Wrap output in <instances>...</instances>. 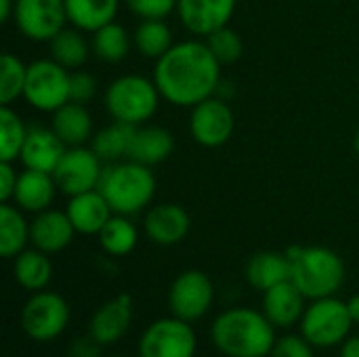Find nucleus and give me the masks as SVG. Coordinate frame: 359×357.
Wrapping results in <instances>:
<instances>
[{"label":"nucleus","instance_id":"1","mask_svg":"<svg viewBox=\"0 0 359 357\" xmlns=\"http://www.w3.org/2000/svg\"><path fill=\"white\" fill-rule=\"evenodd\" d=\"M154 82L170 105L194 107L219 90L221 63L206 42L183 40L156 61Z\"/></svg>","mask_w":359,"mask_h":357},{"label":"nucleus","instance_id":"2","mask_svg":"<svg viewBox=\"0 0 359 357\" xmlns=\"http://www.w3.org/2000/svg\"><path fill=\"white\" fill-rule=\"evenodd\" d=\"M212 341L229 357H265L276 345L273 324L252 309H229L212 324Z\"/></svg>","mask_w":359,"mask_h":357},{"label":"nucleus","instance_id":"3","mask_svg":"<svg viewBox=\"0 0 359 357\" xmlns=\"http://www.w3.org/2000/svg\"><path fill=\"white\" fill-rule=\"evenodd\" d=\"M97 189L103 194L114 215L133 217L151 204L156 196V177L149 166L126 158L124 162L120 160L103 168Z\"/></svg>","mask_w":359,"mask_h":357},{"label":"nucleus","instance_id":"4","mask_svg":"<svg viewBox=\"0 0 359 357\" xmlns=\"http://www.w3.org/2000/svg\"><path fill=\"white\" fill-rule=\"evenodd\" d=\"M290 280L305 295V299L332 297L345 280L343 259L324 246H290Z\"/></svg>","mask_w":359,"mask_h":357},{"label":"nucleus","instance_id":"5","mask_svg":"<svg viewBox=\"0 0 359 357\" xmlns=\"http://www.w3.org/2000/svg\"><path fill=\"white\" fill-rule=\"evenodd\" d=\"M160 99L156 82L139 74L120 76L105 90V107L111 120L130 126L145 124L158 112Z\"/></svg>","mask_w":359,"mask_h":357},{"label":"nucleus","instance_id":"6","mask_svg":"<svg viewBox=\"0 0 359 357\" xmlns=\"http://www.w3.org/2000/svg\"><path fill=\"white\" fill-rule=\"evenodd\" d=\"M69 69L53 59H38L27 65L23 99L38 112H57L69 101Z\"/></svg>","mask_w":359,"mask_h":357},{"label":"nucleus","instance_id":"7","mask_svg":"<svg viewBox=\"0 0 359 357\" xmlns=\"http://www.w3.org/2000/svg\"><path fill=\"white\" fill-rule=\"evenodd\" d=\"M351 314L347 303L324 297L303 314V337L313 347H332L341 343L351 330Z\"/></svg>","mask_w":359,"mask_h":357},{"label":"nucleus","instance_id":"8","mask_svg":"<svg viewBox=\"0 0 359 357\" xmlns=\"http://www.w3.org/2000/svg\"><path fill=\"white\" fill-rule=\"evenodd\" d=\"M15 25L34 42H50L67 21L65 0H15Z\"/></svg>","mask_w":359,"mask_h":357},{"label":"nucleus","instance_id":"9","mask_svg":"<svg viewBox=\"0 0 359 357\" xmlns=\"http://www.w3.org/2000/svg\"><path fill=\"white\" fill-rule=\"evenodd\" d=\"M101 162L103 160L93 151V147H84V145L67 147L53 173L59 191L72 198L97 189L103 175Z\"/></svg>","mask_w":359,"mask_h":357},{"label":"nucleus","instance_id":"10","mask_svg":"<svg viewBox=\"0 0 359 357\" xmlns=\"http://www.w3.org/2000/svg\"><path fill=\"white\" fill-rule=\"evenodd\" d=\"M69 320V307L57 292H36L21 311V326L34 341L57 339Z\"/></svg>","mask_w":359,"mask_h":357},{"label":"nucleus","instance_id":"11","mask_svg":"<svg viewBox=\"0 0 359 357\" xmlns=\"http://www.w3.org/2000/svg\"><path fill=\"white\" fill-rule=\"evenodd\" d=\"M236 128V116L227 101L221 97H208L202 103L191 107L189 133L194 141L202 147H221L225 145Z\"/></svg>","mask_w":359,"mask_h":357},{"label":"nucleus","instance_id":"12","mask_svg":"<svg viewBox=\"0 0 359 357\" xmlns=\"http://www.w3.org/2000/svg\"><path fill=\"white\" fill-rule=\"evenodd\" d=\"M196 335L181 318H166L151 324L139 343L141 357H194Z\"/></svg>","mask_w":359,"mask_h":357},{"label":"nucleus","instance_id":"13","mask_svg":"<svg viewBox=\"0 0 359 357\" xmlns=\"http://www.w3.org/2000/svg\"><path fill=\"white\" fill-rule=\"evenodd\" d=\"M215 288L206 274L189 269L183 271L170 286L168 303L175 314V318H181L185 322L202 318L210 305H212Z\"/></svg>","mask_w":359,"mask_h":357},{"label":"nucleus","instance_id":"14","mask_svg":"<svg viewBox=\"0 0 359 357\" xmlns=\"http://www.w3.org/2000/svg\"><path fill=\"white\" fill-rule=\"evenodd\" d=\"M236 0H179L177 15L181 25L194 36H210L229 25Z\"/></svg>","mask_w":359,"mask_h":357},{"label":"nucleus","instance_id":"15","mask_svg":"<svg viewBox=\"0 0 359 357\" xmlns=\"http://www.w3.org/2000/svg\"><path fill=\"white\" fill-rule=\"evenodd\" d=\"M189 227H191V221H189L187 210L179 204H168V202L156 204L154 208L147 210L143 219L145 236L160 246L179 244L189 234Z\"/></svg>","mask_w":359,"mask_h":357},{"label":"nucleus","instance_id":"16","mask_svg":"<svg viewBox=\"0 0 359 357\" xmlns=\"http://www.w3.org/2000/svg\"><path fill=\"white\" fill-rule=\"evenodd\" d=\"M65 149H67V145L57 137V133L53 128L29 126L19 160L25 168L53 175L57 164L61 162Z\"/></svg>","mask_w":359,"mask_h":357},{"label":"nucleus","instance_id":"17","mask_svg":"<svg viewBox=\"0 0 359 357\" xmlns=\"http://www.w3.org/2000/svg\"><path fill=\"white\" fill-rule=\"evenodd\" d=\"M74 234L76 229L67 213L63 210L46 208L42 213H36L34 221L29 223V242L34 244V248L46 255H55L67 248L74 240Z\"/></svg>","mask_w":359,"mask_h":357},{"label":"nucleus","instance_id":"18","mask_svg":"<svg viewBox=\"0 0 359 357\" xmlns=\"http://www.w3.org/2000/svg\"><path fill=\"white\" fill-rule=\"evenodd\" d=\"M74 229L78 234L86 236H99V231L105 227V223L111 219L114 210L103 198L99 189H90L78 196H72L65 208Z\"/></svg>","mask_w":359,"mask_h":357},{"label":"nucleus","instance_id":"19","mask_svg":"<svg viewBox=\"0 0 359 357\" xmlns=\"http://www.w3.org/2000/svg\"><path fill=\"white\" fill-rule=\"evenodd\" d=\"M133 318V299L128 295H120L114 301L105 303L90 320V337L101 343L109 345L122 339L130 326Z\"/></svg>","mask_w":359,"mask_h":357},{"label":"nucleus","instance_id":"20","mask_svg":"<svg viewBox=\"0 0 359 357\" xmlns=\"http://www.w3.org/2000/svg\"><path fill=\"white\" fill-rule=\"evenodd\" d=\"M57 189L59 187L50 173L25 168L23 173H19V181H17L13 200H15V206H19L21 210L42 213V210L50 208V202H53Z\"/></svg>","mask_w":359,"mask_h":357},{"label":"nucleus","instance_id":"21","mask_svg":"<svg viewBox=\"0 0 359 357\" xmlns=\"http://www.w3.org/2000/svg\"><path fill=\"white\" fill-rule=\"evenodd\" d=\"M175 149V139L170 130L162 126H137L130 149H128V160L145 164V166H156L164 162Z\"/></svg>","mask_w":359,"mask_h":357},{"label":"nucleus","instance_id":"22","mask_svg":"<svg viewBox=\"0 0 359 357\" xmlns=\"http://www.w3.org/2000/svg\"><path fill=\"white\" fill-rule=\"evenodd\" d=\"M303 299L305 295L297 288V284L286 280L265 292L263 314L273 326H292L303 318Z\"/></svg>","mask_w":359,"mask_h":357},{"label":"nucleus","instance_id":"23","mask_svg":"<svg viewBox=\"0 0 359 357\" xmlns=\"http://www.w3.org/2000/svg\"><path fill=\"white\" fill-rule=\"evenodd\" d=\"M50 128L67 147H78L93 137V118L82 103L67 101L57 112H53Z\"/></svg>","mask_w":359,"mask_h":357},{"label":"nucleus","instance_id":"24","mask_svg":"<svg viewBox=\"0 0 359 357\" xmlns=\"http://www.w3.org/2000/svg\"><path fill=\"white\" fill-rule=\"evenodd\" d=\"M290 259L284 252H257L248 265H246V280L250 282V286H255L257 290L267 292L269 288L290 280Z\"/></svg>","mask_w":359,"mask_h":357},{"label":"nucleus","instance_id":"25","mask_svg":"<svg viewBox=\"0 0 359 357\" xmlns=\"http://www.w3.org/2000/svg\"><path fill=\"white\" fill-rule=\"evenodd\" d=\"M120 2L122 0H65L67 21L74 27L93 34L116 19Z\"/></svg>","mask_w":359,"mask_h":357},{"label":"nucleus","instance_id":"26","mask_svg":"<svg viewBox=\"0 0 359 357\" xmlns=\"http://www.w3.org/2000/svg\"><path fill=\"white\" fill-rule=\"evenodd\" d=\"M86 32L78 27H63L48 44H50V59L63 65L65 69H78L86 63L88 55L93 53L90 42L84 36Z\"/></svg>","mask_w":359,"mask_h":357},{"label":"nucleus","instance_id":"27","mask_svg":"<svg viewBox=\"0 0 359 357\" xmlns=\"http://www.w3.org/2000/svg\"><path fill=\"white\" fill-rule=\"evenodd\" d=\"M29 242V223L21 215L19 206L2 202L0 206V255L15 259L25 250Z\"/></svg>","mask_w":359,"mask_h":357},{"label":"nucleus","instance_id":"28","mask_svg":"<svg viewBox=\"0 0 359 357\" xmlns=\"http://www.w3.org/2000/svg\"><path fill=\"white\" fill-rule=\"evenodd\" d=\"M15 280L32 292H40L48 286L53 278V265L46 257V252L38 248H25L21 255L15 257Z\"/></svg>","mask_w":359,"mask_h":357},{"label":"nucleus","instance_id":"29","mask_svg":"<svg viewBox=\"0 0 359 357\" xmlns=\"http://www.w3.org/2000/svg\"><path fill=\"white\" fill-rule=\"evenodd\" d=\"M133 44H135L133 36L126 32V27H122L116 21L99 27L97 32H93V38H90V48H93L95 57L105 63L124 61L128 57Z\"/></svg>","mask_w":359,"mask_h":357},{"label":"nucleus","instance_id":"30","mask_svg":"<svg viewBox=\"0 0 359 357\" xmlns=\"http://www.w3.org/2000/svg\"><path fill=\"white\" fill-rule=\"evenodd\" d=\"M135 128L137 126L114 120V124H109V126H105L93 135L90 147L103 162H107V164L120 162V160L128 158V149H130Z\"/></svg>","mask_w":359,"mask_h":357},{"label":"nucleus","instance_id":"31","mask_svg":"<svg viewBox=\"0 0 359 357\" xmlns=\"http://www.w3.org/2000/svg\"><path fill=\"white\" fill-rule=\"evenodd\" d=\"M133 42L135 48L147 57V59H160L164 53L170 50L172 42V29L168 27V23L164 19H143L135 34H133Z\"/></svg>","mask_w":359,"mask_h":357},{"label":"nucleus","instance_id":"32","mask_svg":"<svg viewBox=\"0 0 359 357\" xmlns=\"http://www.w3.org/2000/svg\"><path fill=\"white\" fill-rule=\"evenodd\" d=\"M137 240H139V231L126 215H111V219L99 231L101 248L111 257L128 255L137 246Z\"/></svg>","mask_w":359,"mask_h":357},{"label":"nucleus","instance_id":"33","mask_svg":"<svg viewBox=\"0 0 359 357\" xmlns=\"http://www.w3.org/2000/svg\"><path fill=\"white\" fill-rule=\"evenodd\" d=\"M27 128L21 120V116L11 107L2 105L0 109V160L2 162H15L21 156Z\"/></svg>","mask_w":359,"mask_h":357},{"label":"nucleus","instance_id":"34","mask_svg":"<svg viewBox=\"0 0 359 357\" xmlns=\"http://www.w3.org/2000/svg\"><path fill=\"white\" fill-rule=\"evenodd\" d=\"M27 78V65L13 53L2 55V76H0V103L11 105L23 97Z\"/></svg>","mask_w":359,"mask_h":357},{"label":"nucleus","instance_id":"35","mask_svg":"<svg viewBox=\"0 0 359 357\" xmlns=\"http://www.w3.org/2000/svg\"><path fill=\"white\" fill-rule=\"evenodd\" d=\"M206 44L212 50V55L219 59L221 65L236 63L244 53V44H242L240 34L233 32L229 25H225V27L212 32L210 36H206Z\"/></svg>","mask_w":359,"mask_h":357},{"label":"nucleus","instance_id":"36","mask_svg":"<svg viewBox=\"0 0 359 357\" xmlns=\"http://www.w3.org/2000/svg\"><path fill=\"white\" fill-rule=\"evenodd\" d=\"M133 15L143 19H166L172 11H177L179 0H122Z\"/></svg>","mask_w":359,"mask_h":357},{"label":"nucleus","instance_id":"37","mask_svg":"<svg viewBox=\"0 0 359 357\" xmlns=\"http://www.w3.org/2000/svg\"><path fill=\"white\" fill-rule=\"evenodd\" d=\"M97 95V80L88 72H72L69 74V101L88 103Z\"/></svg>","mask_w":359,"mask_h":357},{"label":"nucleus","instance_id":"38","mask_svg":"<svg viewBox=\"0 0 359 357\" xmlns=\"http://www.w3.org/2000/svg\"><path fill=\"white\" fill-rule=\"evenodd\" d=\"M309 345L311 343L305 337H284L273 345L271 357H313Z\"/></svg>","mask_w":359,"mask_h":357},{"label":"nucleus","instance_id":"39","mask_svg":"<svg viewBox=\"0 0 359 357\" xmlns=\"http://www.w3.org/2000/svg\"><path fill=\"white\" fill-rule=\"evenodd\" d=\"M17 181H19V175H17L13 162H2L0 160V200L2 202L13 200Z\"/></svg>","mask_w":359,"mask_h":357},{"label":"nucleus","instance_id":"40","mask_svg":"<svg viewBox=\"0 0 359 357\" xmlns=\"http://www.w3.org/2000/svg\"><path fill=\"white\" fill-rule=\"evenodd\" d=\"M72 357H101V343H97L93 337L78 339L72 345Z\"/></svg>","mask_w":359,"mask_h":357},{"label":"nucleus","instance_id":"41","mask_svg":"<svg viewBox=\"0 0 359 357\" xmlns=\"http://www.w3.org/2000/svg\"><path fill=\"white\" fill-rule=\"evenodd\" d=\"M341 357H359V337H353V339H349V341H347V343L343 345Z\"/></svg>","mask_w":359,"mask_h":357},{"label":"nucleus","instance_id":"42","mask_svg":"<svg viewBox=\"0 0 359 357\" xmlns=\"http://www.w3.org/2000/svg\"><path fill=\"white\" fill-rule=\"evenodd\" d=\"M15 15V0H0V21H8Z\"/></svg>","mask_w":359,"mask_h":357},{"label":"nucleus","instance_id":"43","mask_svg":"<svg viewBox=\"0 0 359 357\" xmlns=\"http://www.w3.org/2000/svg\"><path fill=\"white\" fill-rule=\"evenodd\" d=\"M347 309H349V314H351V320L359 324V295L351 297V299L347 301Z\"/></svg>","mask_w":359,"mask_h":357},{"label":"nucleus","instance_id":"44","mask_svg":"<svg viewBox=\"0 0 359 357\" xmlns=\"http://www.w3.org/2000/svg\"><path fill=\"white\" fill-rule=\"evenodd\" d=\"M353 145H355V151H358V156H359V128H358V133H355V137H353Z\"/></svg>","mask_w":359,"mask_h":357},{"label":"nucleus","instance_id":"45","mask_svg":"<svg viewBox=\"0 0 359 357\" xmlns=\"http://www.w3.org/2000/svg\"><path fill=\"white\" fill-rule=\"evenodd\" d=\"M116 357H124V356H116Z\"/></svg>","mask_w":359,"mask_h":357}]
</instances>
